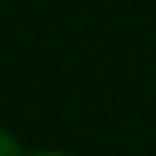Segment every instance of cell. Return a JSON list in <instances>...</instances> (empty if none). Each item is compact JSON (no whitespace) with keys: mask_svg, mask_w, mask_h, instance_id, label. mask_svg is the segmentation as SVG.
I'll list each match as a JSON object with an SVG mask.
<instances>
[{"mask_svg":"<svg viewBox=\"0 0 156 156\" xmlns=\"http://www.w3.org/2000/svg\"><path fill=\"white\" fill-rule=\"evenodd\" d=\"M0 156H25L21 153V142L11 135L7 128H0Z\"/></svg>","mask_w":156,"mask_h":156,"instance_id":"6da1fadb","label":"cell"},{"mask_svg":"<svg viewBox=\"0 0 156 156\" xmlns=\"http://www.w3.org/2000/svg\"><path fill=\"white\" fill-rule=\"evenodd\" d=\"M29 156H64V153H50V149H43V153H29Z\"/></svg>","mask_w":156,"mask_h":156,"instance_id":"7a4b0ae2","label":"cell"}]
</instances>
